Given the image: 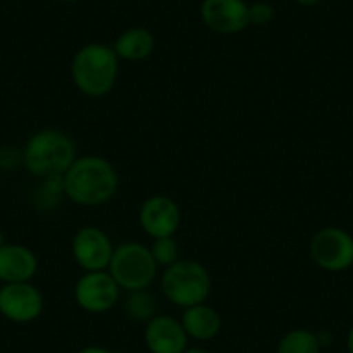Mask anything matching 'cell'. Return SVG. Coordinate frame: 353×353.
<instances>
[{
	"mask_svg": "<svg viewBox=\"0 0 353 353\" xmlns=\"http://www.w3.org/2000/svg\"><path fill=\"white\" fill-rule=\"evenodd\" d=\"M64 196L85 208L101 206L117 194L120 179L110 159L103 156H80L63 175Z\"/></svg>",
	"mask_w": 353,
	"mask_h": 353,
	"instance_id": "obj_1",
	"label": "cell"
},
{
	"mask_svg": "<svg viewBox=\"0 0 353 353\" xmlns=\"http://www.w3.org/2000/svg\"><path fill=\"white\" fill-rule=\"evenodd\" d=\"M71 80L83 96L99 99L108 96L117 85L120 59L113 47L106 43H87L71 59Z\"/></svg>",
	"mask_w": 353,
	"mask_h": 353,
	"instance_id": "obj_2",
	"label": "cell"
},
{
	"mask_svg": "<svg viewBox=\"0 0 353 353\" xmlns=\"http://www.w3.org/2000/svg\"><path fill=\"white\" fill-rule=\"evenodd\" d=\"M26 172L39 179L64 175L77 156L73 139L57 128H42L30 135L21 151Z\"/></svg>",
	"mask_w": 353,
	"mask_h": 353,
	"instance_id": "obj_3",
	"label": "cell"
},
{
	"mask_svg": "<svg viewBox=\"0 0 353 353\" xmlns=\"http://www.w3.org/2000/svg\"><path fill=\"white\" fill-rule=\"evenodd\" d=\"M161 293L175 307L189 308L206 303L212 293V277L205 265L191 258H181L163 270Z\"/></svg>",
	"mask_w": 353,
	"mask_h": 353,
	"instance_id": "obj_4",
	"label": "cell"
},
{
	"mask_svg": "<svg viewBox=\"0 0 353 353\" xmlns=\"http://www.w3.org/2000/svg\"><path fill=\"white\" fill-rule=\"evenodd\" d=\"M121 291L148 290L156 279L158 265L152 258L149 246L135 241H127L114 248L113 258L108 267Z\"/></svg>",
	"mask_w": 353,
	"mask_h": 353,
	"instance_id": "obj_5",
	"label": "cell"
},
{
	"mask_svg": "<svg viewBox=\"0 0 353 353\" xmlns=\"http://www.w3.org/2000/svg\"><path fill=\"white\" fill-rule=\"evenodd\" d=\"M310 256L327 272H343L353 265V237L341 227H324L310 241Z\"/></svg>",
	"mask_w": 353,
	"mask_h": 353,
	"instance_id": "obj_6",
	"label": "cell"
},
{
	"mask_svg": "<svg viewBox=\"0 0 353 353\" xmlns=\"http://www.w3.org/2000/svg\"><path fill=\"white\" fill-rule=\"evenodd\" d=\"M121 288L108 270L85 272L73 290L74 301L87 314H104L117 307Z\"/></svg>",
	"mask_w": 353,
	"mask_h": 353,
	"instance_id": "obj_7",
	"label": "cell"
},
{
	"mask_svg": "<svg viewBox=\"0 0 353 353\" xmlns=\"http://www.w3.org/2000/svg\"><path fill=\"white\" fill-rule=\"evenodd\" d=\"M114 244L108 232L96 225L81 227L71 239V254L83 272L108 270L114 253Z\"/></svg>",
	"mask_w": 353,
	"mask_h": 353,
	"instance_id": "obj_8",
	"label": "cell"
},
{
	"mask_svg": "<svg viewBox=\"0 0 353 353\" xmlns=\"http://www.w3.org/2000/svg\"><path fill=\"white\" fill-rule=\"evenodd\" d=\"M46 300L32 281L0 286V315L14 324H30L42 315Z\"/></svg>",
	"mask_w": 353,
	"mask_h": 353,
	"instance_id": "obj_9",
	"label": "cell"
},
{
	"mask_svg": "<svg viewBox=\"0 0 353 353\" xmlns=\"http://www.w3.org/2000/svg\"><path fill=\"white\" fill-rule=\"evenodd\" d=\"M182 213L172 198L154 194L145 199L139 210V223L151 239L173 237L181 229Z\"/></svg>",
	"mask_w": 353,
	"mask_h": 353,
	"instance_id": "obj_10",
	"label": "cell"
},
{
	"mask_svg": "<svg viewBox=\"0 0 353 353\" xmlns=\"http://www.w3.org/2000/svg\"><path fill=\"white\" fill-rule=\"evenodd\" d=\"M244 0H203L199 16L206 28L220 35H236L250 26Z\"/></svg>",
	"mask_w": 353,
	"mask_h": 353,
	"instance_id": "obj_11",
	"label": "cell"
},
{
	"mask_svg": "<svg viewBox=\"0 0 353 353\" xmlns=\"http://www.w3.org/2000/svg\"><path fill=\"white\" fill-rule=\"evenodd\" d=\"M144 343L149 353H184L189 346V336L179 319L156 314L145 322Z\"/></svg>",
	"mask_w": 353,
	"mask_h": 353,
	"instance_id": "obj_12",
	"label": "cell"
},
{
	"mask_svg": "<svg viewBox=\"0 0 353 353\" xmlns=\"http://www.w3.org/2000/svg\"><path fill=\"white\" fill-rule=\"evenodd\" d=\"M39 272V258L25 244L6 243L0 246V283H28Z\"/></svg>",
	"mask_w": 353,
	"mask_h": 353,
	"instance_id": "obj_13",
	"label": "cell"
},
{
	"mask_svg": "<svg viewBox=\"0 0 353 353\" xmlns=\"http://www.w3.org/2000/svg\"><path fill=\"white\" fill-rule=\"evenodd\" d=\"M181 322L185 334L194 341H212L222 331V317L215 308L206 303L184 308Z\"/></svg>",
	"mask_w": 353,
	"mask_h": 353,
	"instance_id": "obj_14",
	"label": "cell"
},
{
	"mask_svg": "<svg viewBox=\"0 0 353 353\" xmlns=\"http://www.w3.org/2000/svg\"><path fill=\"white\" fill-rule=\"evenodd\" d=\"M154 35L148 28H144V26H132V28L121 32L111 47H113L120 61L137 63V61L148 59L154 52Z\"/></svg>",
	"mask_w": 353,
	"mask_h": 353,
	"instance_id": "obj_15",
	"label": "cell"
},
{
	"mask_svg": "<svg viewBox=\"0 0 353 353\" xmlns=\"http://www.w3.org/2000/svg\"><path fill=\"white\" fill-rule=\"evenodd\" d=\"M322 343L317 332L305 327L288 331L281 338L276 353H321Z\"/></svg>",
	"mask_w": 353,
	"mask_h": 353,
	"instance_id": "obj_16",
	"label": "cell"
},
{
	"mask_svg": "<svg viewBox=\"0 0 353 353\" xmlns=\"http://www.w3.org/2000/svg\"><path fill=\"white\" fill-rule=\"evenodd\" d=\"M125 312L132 321L149 322L156 315V298L148 290L130 291L125 300Z\"/></svg>",
	"mask_w": 353,
	"mask_h": 353,
	"instance_id": "obj_17",
	"label": "cell"
},
{
	"mask_svg": "<svg viewBox=\"0 0 353 353\" xmlns=\"http://www.w3.org/2000/svg\"><path fill=\"white\" fill-rule=\"evenodd\" d=\"M152 258H154L158 269H168L170 265L175 263L176 260H181V251H179V243L173 237H159V239H152V244L149 246Z\"/></svg>",
	"mask_w": 353,
	"mask_h": 353,
	"instance_id": "obj_18",
	"label": "cell"
},
{
	"mask_svg": "<svg viewBox=\"0 0 353 353\" xmlns=\"http://www.w3.org/2000/svg\"><path fill=\"white\" fill-rule=\"evenodd\" d=\"M276 16V9L269 2H254L248 8V18L250 25L254 26H267Z\"/></svg>",
	"mask_w": 353,
	"mask_h": 353,
	"instance_id": "obj_19",
	"label": "cell"
},
{
	"mask_svg": "<svg viewBox=\"0 0 353 353\" xmlns=\"http://www.w3.org/2000/svg\"><path fill=\"white\" fill-rule=\"evenodd\" d=\"M21 163L23 158L21 152L16 151L14 148H0V168L2 170H11Z\"/></svg>",
	"mask_w": 353,
	"mask_h": 353,
	"instance_id": "obj_20",
	"label": "cell"
},
{
	"mask_svg": "<svg viewBox=\"0 0 353 353\" xmlns=\"http://www.w3.org/2000/svg\"><path fill=\"white\" fill-rule=\"evenodd\" d=\"M77 353H114V352H111L110 348H104V346L88 345V346H83V348L78 350Z\"/></svg>",
	"mask_w": 353,
	"mask_h": 353,
	"instance_id": "obj_21",
	"label": "cell"
},
{
	"mask_svg": "<svg viewBox=\"0 0 353 353\" xmlns=\"http://www.w3.org/2000/svg\"><path fill=\"white\" fill-rule=\"evenodd\" d=\"M184 353H213V352H210V350L205 348V346H188V350H185Z\"/></svg>",
	"mask_w": 353,
	"mask_h": 353,
	"instance_id": "obj_22",
	"label": "cell"
},
{
	"mask_svg": "<svg viewBox=\"0 0 353 353\" xmlns=\"http://www.w3.org/2000/svg\"><path fill=\"white\" fill-rule=\"evenodd\" d=\"M346 350H348V353H353V325L350 327L348 336H346Z\"/></svg>",
	"mask_w": 353,
	"mask_h": 353,
	"instance_id": "obj_23",
	"label": "cell"
},
{
	"mask_svg": "<svg viewBox=\"0 0 353 353\" xmlns=\"http://www.w3.org/2000/svg\"><path fill=\"white\" fill-rule=\"evenodd\" d=\"M298 6H303V8H312V6L319 4L321 0H294Z\"/></svg>",
	"mask_w": 353,
	"mask_h": 353,
	"instance_id": "obj_24",
	"label": "cell"
},
{
	"mask_svg": "<svg viewBox=\"0 0 353 353\" xmlns=\"http://www.w3.org/2000/svg\"><path fill=\"white\" fill-rule=\"evenodd\" d=\"M6 243H8V239H6V234L0 230V246H4Z\"/></svg>",
	"mask_w": 353,
	"mask_h": 353,
	"instance_id": "obj_25",
	"label": "cell"
},
{
	"mask_svg": "<svg viewBox=\"0 0 353 353\" xmlns=\"http://www.w3.org/2000/svg\"><path fill=\"white\" fill-rule=\"evenodd\" d=\"M59 2H78V0H59Z\"/></svg>",
	"mask_w": 353,
	"mask_h": 353,
	"instance_id": "obj_26",
	"label": "cell"
},
{
	"mask_svg": "<svg viewBox=\"0 0 353 353\" xmlns=\"http://www.w3.org/2000/svg\"><path fill=\"white\" fill-rule=\"evenodd\" d=\"M352 308H353V296H352Z\"/></svg>",
	"mask_w": 353,
	"mask_h": 353,
	"instance_id": "obj_27",
	"label": "cell"
}]
</instances>
